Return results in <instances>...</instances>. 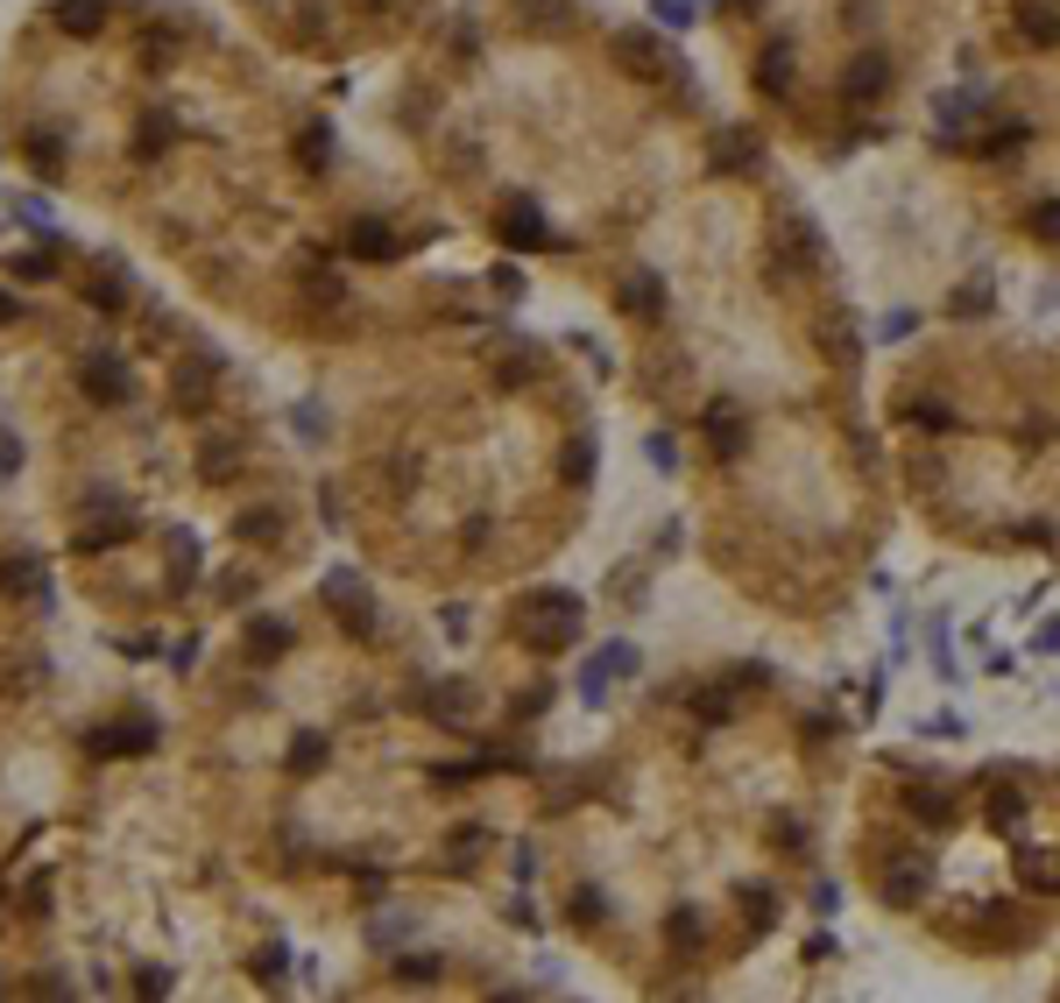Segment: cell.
Returning <instances> with one entry per match:
<instances>
[{"mask_svg": "<svg viewBox=\"0 0 1060 1003\" xmlns=\"http://www.w3.org/2000/svg\"><path fill=\"white\" fill-rule=\"evenodd\" d=\"M319 601L333 608L340 622H347V636H376V594L361 587V573H325V587H319Z\"/></svg>", "mask_w": 1060, "mask_h": 1003, "instance_id": "obj_2", "label": "cell"}, {"mask_svg": "<svg viewBox=\"0 0 1060 1003\" xmlns=\"http://www.w3.org/2000/svg\"><path fill=\"white\" fill-rule=\"evenodd\" d=\"M884 85H891V57H884V50H862L856 64L842 71V99H848V107H870Z\"/></svg>", "mask_w": 1060, "mask_h": 1003, "instance_id": "obj_5", "label": "cell"}, {"mask_svg": "<svg viewBox=\"0 0 1060 1003\" xmlns=\"http://www.w3.org/2000/svg\"><path fill=\"white\" fill-rule=\"evenodd\" d=\"M1025 227H1033L1039 241H1060V199H1039L1033 213H1025Z\"/></svg>", "mask_w": 1060, "mask_h": 1003, "instance_id": "obj_26", "label": "cell"}, {"mask_svg": "<svg viewBox=\"0 0 1060 1003\" xmlns=\"http://www.w3.org/2000/svg\"><path fill=\"white\" fill-rule=\"evenodd\" d=\"M707 445L722 459H742L750 453V417H742L736 403H707Z\"/></svg>", "mask_w": 1060, "mask_h": 1003, "instance_id": "obj_7", "label": "cell"}, {"mask_svg": "<svg viewBox=\"0 0 1060 1003\" xmlns=\"http://www.w3.org/2000/svg\"><path fill=\"white\" fill-rule=\"evenodd\" d=\"M913 417H919V425H927V431H940V425H954V410H940V403H919V410H913Z\"/></svg>", "mask_w": 1060, "mask_h": 1003, "instance_id": "obj_41", "label": "cell"}, {"mask_svg": "<svg viewBox=\"0 0 1060 1003\" xmlns=\"http://www.w3.org/2000/svg\"><path fill=\"white\" fill-rule=\"evenodd\" d=\"M813 254H820V241H813V227H785L778 241H771V276L778 283H793V276H806L813 268Z\"/></svg>", "mask_w": 1060, "mask_h": 1003, "instance_id": "obj_8", "label": "cell"}, {"mask_svg": "<svg viewBox=\"0 0 1060 1003\" xmlns=\"http://www.w3.org/2000/svg\"><path fill=\"white\" fill-rule=\"evenodd\" d=\"M403 241L390 227H382V219H361V227H354V254H361V262H382V254H396Z\"/></svg>", "mask_w": 1060, "mask_h": 1003, "instance_id": "obj_17", "label": "cell"}, {"mask_svg": "<svg viewBox=\"0 0 1060 1003\" xmlns=\"http://www.w3.org/2000/svg\"><path fill=\"white\" fill-rule=\"evenodd\" d=\"M594 671H602V679H636L644 657H636V643H608V650L594 657Z\"/></svg>", "mask_w": 1060, "mask_h": 1003, "instance_id": "obj_20", "label": "cell"}, {"mask_svg": "<svg viewBox=\"0 0 1060 1003\" xmlns=\"http://www.w3.org/2000/svg\"><path fill=\"white\" fill-rule=\"evenodd\" d=\"M622 311H630V319H658V311H665L658 276H644V268H636V276L622 283Z\"/></svg>", "mask_w": 1060, "mask_h": 1003, "instance_id": "obj_13", "label": "cell"}, {"mask_svg": "<svg viewBox=\"0 0 1060 1003\" xmlns=\"http://www.w3.org/2000/svg\"><path fill=\"white\" fill-rule=\"evenodd\" d=\"M1019 876L1033 883V891H1060V862H1053V848H1025V856H1019Z\"/></svg>", "mask_w": 1060, "mask_h": 1003, "instance_id": "obj_18", "label": "cell"}, {"mask_svg": "<svg viewBox=\"0 0 1060 1003\" xmlns=\"http://www.w3.org/2000/svg\"><path fill=\"white\" fill-rule=\"evenodd\" d=\"M616 57H622L630 71H658V64H671V57H658V43H651L644 28H622V36H616Z\"/></svg>", "mask_w": 1060, "mask_h": 1003, "instance_id": "obj_14", "label": "cell"}, {"mask_svg": "<svg viewBox=\"0 0 1060 1003\" xmlns=\"http://www.w3.org/2000/svg\"><path fill=\"white\" fill-rule=\"evenodd\" d=\"M651 22L658 28H693V8H686V0H651Z\"/></svg>", "mask_w": 1060, "mask_h": 1003, "instance_id": "obj_31", "label": "cell"}, {"mask_svg": "<svg viewBox=\"0 0 1060 1003\" xmlns=\"http://www.w3.org/2000/svg\"><path fill=\"white\" fill-rule=\"evenodd\" d=\"M396 976H403V982H439V976H445V962H431V954H403Z\"/></svg>", "mask_w": 1060, "mask_h": 1003, "instance_id": "obj_28", "label": "cell"}, {"mask_svg": "<svg viewBox=\"0 0 1060 1003\" xmlns=\"http://www.w3.org/2000/svg\"><path fill=\"white\" fill-rule=\"evenodd\" d=\"M665 940H671L679 954H700V940H707V926H700V911H693V905H679V911L665 919Z\"/></svg>", "mask_w": 1060, "mask_h": 1003, "instance_id": "obj_16", "label": "cell"}, {"mask_svg": "<svg viewBox=\"0 0 1060 1003\" xmlns=\"http://www.w3.org/2000/svg\"><path fill=\"white\" fill-rule=\"evenodd\" d=\"M248 650H255V657H276V650H290V629H283L276 616H255V622H248Z\"/></svg>", "mask_w": 1060, "mask_h": 1003, "instance_id": "obj_19", "label": "cell"}, {"mask_svg": "<svg viewBox=\"0 0 1060 1003\" xmlns=\"http://www.w3.org/2000/svg\"><path fill=\"white\" fill-rule=\"evenodd\" d=\"M1011 28H1019V43H1033V50H1053L1060 43V8L1053 0H1019V8H1011Z\"/></svg>", "mask_w": 1060, "mask_h": 1003, "instance_id": "obj_9", "label": "cell"}, {"mask_svg": "<svg viewBox=\"0 0 1060 1003\" xmlns=\"http://www.w3.org/2000/svg\"><path fill=\"white\" fill-rule=\"evenodd\" d=\"M431 714H445V721H467L474 714V693L460 679H445V693H431Z\"/></svg>", "mask_w": 1060, "mask_h": 1003, "instance_id": "obj_24", "label": "cell"}, {"mask_svg": "<svg viewBox=\"0 0 1060 1003\" xmlns=\"http://www.w3.org/2000/svg\"><path fill=\"white\" fill-rule=\"evenodd\" d=\"M559 474H565L573 488H587V474H594V445H587V439H573V445H565V459H559Z\"/></svg>", "mask_w": 1060, "mask_h": 1003, "instance_id": "obj_25", "label": "cell"}, {"mask_svg": "<svg viewBox=\"0 0 1060 1003\" xmlns=\"http://www.w3.org/2000/svg\"><path fill=\"white\" fill-rule=\"evenodd\" d=\"M742 905H750V919H757V926L771 919V891H764V883H742Z\"/></svg>", "mask_w": 1060, "mask_h": 1003, "instance_id": "obj_38", "label": "cell"}, {"mask_svg": "<svg viewBox=\"0 0 1060 1003\" xmlns=\"http://www.w3.org/2000/svg\"><path fill=\"white\" fill-rule=\"evenodd\" d=\"M28 163H36V170H57V163H64V142H57V134H28Z\"/></svg>", "mask_w": 1060, "mask_h": 1003, "instance_id": "obj_30", "label": "cell"}, {"mask_svg": "<svg viewBox=\"0 0 1060 1003\" xmlns=\"http://www.w3.org/2000/svg\"><path fill=\"white\" fill-rule=\"evenodd\" d=\"M205 389H213V361H177V375H170L177 410H205Z\"/></svg>", "mask_w": 1060, "mask_h": 1003, "instance_id": "obj_11", "label": "cell"}, {"mask_svg": "<svg viewBox=\"0 0 1060 1003\" xmlns=\"http://www.w3.org/2000/svg\"><path fill=\"white\" fill-rule=\"evenodd\" d=\"M1019 813H1025V799H1019V791H997V799H990V820H997V827H1011Z\"/></svg>", "mask_w": 1060, "mask_h": 1003, "instance_id": "obj_36", "label": "cell"}, {"mask_svg": "<svg viewBox=\"0 0 1060 1003\" xmlns=\"http://www.w3.org/2000/svg\"><path fill=\"white\" fill-rule=\"evenodd\" d=\"M573 919H580V926L602 919V891H573Z\"/></svg>", "mask_w": 1060, "mask_h": 1003, "instance_id": "obj_39", "label": "cell"}, {"mask_svg": "<svg viewBox=\"0 0 1060 1003\" xmlns=\"http://www.w3.org/2000/svg\"><path fill=\"white\" fill-rule=\"evenodd\" d=\"M283 968H290V954H283V947H262L255 954V982H283Z\"/></svg>", "mask_w": 1060, "mask_h": 1003, "instance_id": "obj_33", "label": "cell"}, {"mask_svg": "<svg viewBox=\"0 0 1060 1003\" xmlns=\"http://www.w3.org/2000/svg\"><path fill=\"white\" fill-rule=\"evenodd\" d=\"M325 156H333V128L311 121L305 134H297V163H305V170H325Z\"/></svg>", "mask_w": 1060, "mask_h": 1003, "instance_id": "obj_21", "label": "cell"}, {"mask_svg": "<svg viewBox=\"0 0 1060 1003\" xmlns=\"http://www.w3.org/2000/svg\"><path fill=\"white\" fill-rule=\"evenodd\" d=\"M644 453H651V467H658V474H671V467H679V445H671L665 431H651V439H644Z\"/></svg>", "mask_w": 1060, "mask_h": 1003, "instance_id": "obj_32", "label": "cell"}, {"mask_svg": "<svg viewBox=\"0 0 1060 1003\" xmlns=\"http://www.w3.org/2000/svg\"><path fill=\"white\" fill-rule=\"evenodd\" d=\"M134 990H142V996H163V990H170V968H142V976H134Z\"/></svg>", "mask_w": 1060, "mask_h": 1003, "instance_id": "obj_40", "label": "cell"}, {"mask_svg": "<svg viewBox=\"0 0 1060 1003\" xmlns=\"http://www.w3.org/2000/svg\"><path fill=\"white\" fill-rule=\"evenodd\" d=\"M319 763H325V736H297V750H290V771H297V777H311Z\"/></svg>", "mask_w": 1060, "mask_h": 1003, "instance_id": "obj_27", "label": "cell"}, {"mask_svg": "<svg viewBox=\"0 0 1060 1003\" xmlns=\"http://www.w3.org/2000/svg\"><path fill=\"white\" fill-rule=\"evenodd\" d=\"M707 156H714V170H757V156H764V148H757L750 128H722Z\"/></svg>", "mask_w": 1060, "mask_h": 1003, "instance_id": "obj_10", "label": "cell"}, {"mask_svg": "<svg viewBox=\"0 0 1060 1003\" xmlns=\"http://www.w3.org/2000/svg\"><path fill=\"white\" fill-rule=\"evenodd\" d=\"M241 537H276V509H248V516H241Z\"/></svg>", "mask_w": 1060, "mask_h": 1003, "instance_id": "obj_37", "label": "cell"}, {"mask_svg": "<svg viewBox=\"0 0 1060 1003\" xmlns=\"http://www.w3.org/2000/svg\"><path fill=\"white\" fill-rule=\"evenodd\" d=\"M948 311L954 319H982V311H990V276H976V283H962V290L948 297Z\"/></svg>", "mask_w": 1060, "mask_h": 1003, "instance_id": "obj_23", "label": "cell"}, {"mask_svg": "<svg viewBox=\"0 0 1060 1003\" xmlns=\"http://www.w3.org/2000/svg\"><path fill=\"white\" fill-rule=\"evenodd\" d=\"M496 234H502V241H510L516 254H531V248H545V241H551V234H545V213H537L531 199H510V205H502Z\"/></svg>", "mask_w": 1060, "mask_h": 1003, "instance_id": "obj_6", "label": "cell"}, {"mask_svg": "<svg viewBox=\"0 0 1060 1003\" xmlns=\"http://www.w3.org/2000/svg\"><path fill=\"white\" fill-rule=\"evenodd\" d=\"M79 382H85V396H99V403H134V375H128V361H121V354H107V347H99L93 361L79 368Z\"/></svg>", "mask_w": 1060, "mask_h": 1003, "instance_id": "obj_4", "label": "cell"}, {"mask_svg": "<svg viewBox=\"0 0 1060 1003\" xmlns=\"http://www.w3.org/2000/svg\"><path fill=\"white\" fill-rule=\"evenodd\" d=\"M905 805H913L919 820H954V799H948V791H913Z\"/></svg>", "mask_w": 1060, "mask_h": 1003, "instance_id": "obj_29", "label": "cell"}, {"mask_svg": "<svg viewBox=\"0 0 1060 1003\" xmlns=\"http://www.w3.org/2000/svg\"><path fill=\"white\" fill-rule=\"evenodd\" d=\"M22 319V305H14V297H0V325H14Z\"/></svg>", "mask_w": 1060, "mask_h": 1003, "instance_id": "obj_43", "label": "cell"}, {"mask_svg": "<svg viewBox=\"0 0 1060 1003\" xmlns=\"http://www.w3.org/2000/svg\"><path fill=\"white\" fill-rule=\"evenodd\" d=\"M722 8H728V14H757V8H764V0H722Z\"/></svg>", "mask_w": 1060, "mask_h": 1003, "instance_id": "obj_44", "label": "cell"}, {"mask_svg": "<svg viewBox=\"0 0 1060 1003\" xmlns=\"http://www.w3.org/2000/svg\"><path fill=\"white\" fill-rule=\"evenodd\" d=\"M0 594H43V565L36 559H8L0 565Z\"/></svg>", "mask_w": 1060, "mask_h": 1003, "instance_id": "obj_22", "label": "cell"}, {"mask_svg": "<svg viewBox=\"0 0 1060 1003\" xmlns=\"http://www.w3.org/2000/svg\"><path fill=\"white\" fill-rule=\"evenodd\" d=\"M927 891H933V862H927V856H913V848H898V856L884 862V876H877V897H884L891 911L927 905Z\"/></svg>", "mask_w": 1060, "mask_h": 1003, "instance_id": "obj_1", "label": "cell"}, {"mask_svg": "<svg viewBox=\"0 0 1060 1003\" xmlns=\"http://www.w3.org/2000/svg\"><path fill=\"white\" fill-rule=\"evenodd\" d=\"M57 28H64V36H99V22H107V8H99V0H57Z\"/></svg>", "mask_w": 1060, "mask_h": 1003, "instance_id": "obj_12", "label": "cell"}, {"mask_svg": "<svg viewBox=\"0 0 1060 1003\" xmlns=\"http://www.w3.org/2000/svg\"><path fill=\"white\" fill-rule=\"evenodd\" d=\"M85 297H93L99 311H121V276H93V290H85Z\"/></svg>", "mask_w": 1060, "mask_h": 1003, "instance_id": "obj_34", "label": "cell"}, {"mask_svg": "<svg viewBox=\"0 0 1060 1003\" xmlns=\"http://www.w3.org/2000/svg\"><path fill=\"white\" fill-rule=\"evenodd\" d=\"M156 736H163V728L148 721V714H128V721L93 728V742H85V750H93V756H142V750H156Z\"/></svg>", "mask_w": 1060, "mask_h": 1003, "instance_id": "obj_3", "label": "cell"}, {"mask_svg": "<svg viewBox=\"0 0 1060 1003\" xmlns=\"http://www.w3.org/2000/svg\"><path fill=\"white\" fill-rule=\"evenodd\" d=\"M14 467H22V445H14V439H0V474H14Z\"/></svg>", "mask_w": 1060, "mask_h": 1003, "instance_id": "obj_42", "label": "cell"}, {"mask_svg": "<svg viewBox=\"0 0 1060 1003\" xmlns=\"http://www.w3.org/2000/svg\"><path fill=\"white\" fill-rule=\"evenodd\" d=\"M50 254H22V262H14V276H22V283H50Z\"/></svg>", "mask_w": 1060, "mask_h": 1003, "instance_id": "obj_35", "label": "cell"}, {"mask_svg": "<svg viewBox=\"0 0 1060 1003\" xmlns=\"http://www.w3.org/2000/svg\"><path fill=\"white\" fill-rule=\"evenodd\" d=\"M757 85H764V93H793V50H785V43H771V50L757 57Z\"/></svg>", "mask_w": 1060, "mask_h": 1003, "instance_id": "obj_15", "label": "cell"}]
</instances>
